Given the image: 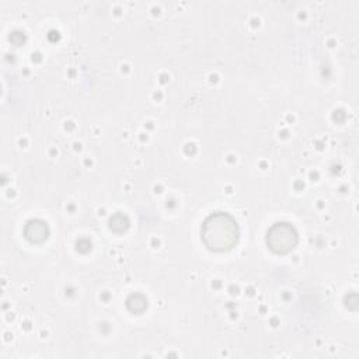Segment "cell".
Here are the masks:
<instances>
[{
    "instance_id": "6da1fadb",
    "label": "cell",
    "mask_w": 359,
    "mask_h": 359,
    "mask_svg": "<svg viewBox=\"0 0 359 359\" xmlns=\"http://www.w3.org/2000/svg\"><path fill=\"white\" fill-rule=\"evenodd\" d=\"M202 240L209 250L224 251L231 248L238 238V227L231 216L215 213L209 216L202 226Z\"/></svg>"
},
{
    "instance_id": "7a4b0ae2",
    "label": "cell",
    "mask_w": 359,
    "mask_h": 359,
    "mask_svg": "<svg viewBox=\"0 0 359 359\" xmlns=\"http://www.w3.org/2000/svg\"><path fill=\"white\" fill-rule=\"evenodd\" d=\"M268 245L275 252H287L297 241V234L287 223H278L268 231Z\"/></svg>"
}]
</instances>
